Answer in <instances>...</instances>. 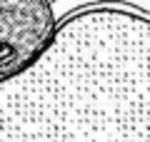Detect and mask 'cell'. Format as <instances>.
<instances>
[{
    "instance_id": "1",
    "label": "cell",
    "mask_w": 150,
    "mask_h": 142,
    "mask_svg": "<svg viewBox=\"0 0 150 142\" xmlns=\"http://www.w3.org/2000/svg\"><path fill=\"white\" fill-rule=\"evenodd\" d=\"M88 3H98V0H53V13H55V18H60V15H68L70 10H75V8L88 5ZM123 3L140 5L143 10L150 13V0H123Z\"/></svg>"
}]
</instances>
